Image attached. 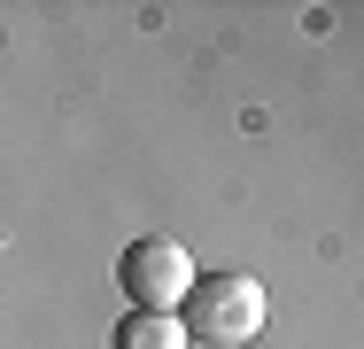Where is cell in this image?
<instances>
[{"instance_id": "6da1fadb", "label": "cell", "mask_w": 364, "mask_h": 349, "mask_svg": "<svg viewBox=\"0 0 364 349\" xmlns=\"http://www.w3.org/2000/svg\"><path fill=\"white\" fill-rule=\"evenodd\" d=\"M264 318H272V295H264V279H256V272H194L186 303H178L186 342H210V349L256 342Z\"/></svg>"}, {"instance_id": "7a4b0ae2", "label": "cell", "mask_w": 364, "mask_h": 349, "mask_svg": "<svg viewBox=\"0 0 364 349\" xmlns=\"http://www.w3.org/2000/svg\"><path fill=\"white\" fill-rule=\"evenodd\" d=\"M117 287H124V303L132 311H178L186 303V287H194V256L178 249V241H132L124 256H117Z\"/></svg>"}, {"instance_id": "3957f363", "label": "cell", "mask_w": 364, "mask_h": 349, "mask_svg": "<svg viewBox=\"0 0 364 349\" xmlns=\"http://www.w3.org/2000/svg\"><path fill=\"white\" fill-rule=\"evenodd\" d=\"M109 349H186V326H178V311H124Z\"/></svg>"}]
</instances>
